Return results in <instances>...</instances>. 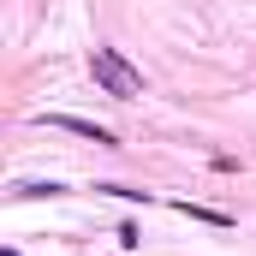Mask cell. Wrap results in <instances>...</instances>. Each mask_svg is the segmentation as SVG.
I'll use <instances>...</instances> for the list:
<instances>
[{
  "mask_svg": "<svg viewBox=\"0 0 256 256\" xmlns=\"http://www.w3.org/2000/svg\"><path fill=\"white\" fill-rule=\"evenodd\" d=\"M90 72H96L102 96H114V102H137V96H143V72H137L120 48H90Z\"/></svg>",
  "mask_w": 256,
  "mask_h": 256,
  "instance_id": "cell-1",
  "label": "cell"
},
{
  "mask_svg": "<svg viewBox=\"0 0 256 256\" xmlns=\"http://www.w3.org/2000/svg\"><path fill=\"white\" fill-rule=\"evenodd\" d=\"M54 126H60V131H72V137H90V143H108V149L120 143L114 131H108V126H96V120H72V114H54Z\"/></svg>",
  "mask_w": 256,
  "mask_h": 256,
  "instance_id": "cell-2",
  "label": "cell"
},
{
  "mask_svg": "<svg viewBox=\"0 0 256 256\" xmlns=\"http://www.w3.org/2000/svg\"><path fill=\"white\" fill-rule=\"evenodd\" d=\"M6 256H12V250H6Z\"/></svg>",
  "mask_w": 256,
  "mask_h": 256,
  "instance_id": "cell-3",
  "label": "cell"
}]
</instances>
